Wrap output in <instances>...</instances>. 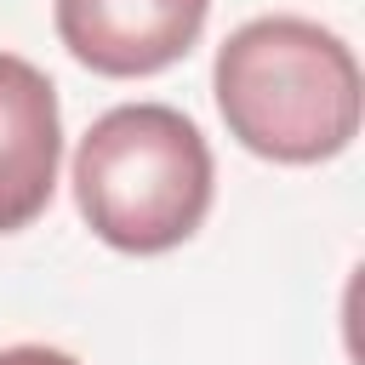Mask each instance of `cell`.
<instances>
[{
    "label": "cell",
    "mask_w": 365,
    "mask_h": 365,
    "mask_svg": "<svg viewBox=\"0 0 365 365\" xmlns=\"http://www.w3.org/2000/svg\"><path fill=\"white\" fill-rule=\"evenodd\" d=\"M211 91L228 137L274 165H319L359 137V63L342 34L308 17L240 23L217 46Z\"/></svg>",
    "instance_id": "obj_1"
},
{
    "label": "cell",
    "mask_w": 365,
    "mask_h": 365,
    "mask_svg": "<svg viewBox=\"0 0 365 365\" xmlns=\"http://www.w3.org/2000/svg\"><path fill=\"white\" fill-rule=\"evenodd\" d=\"M74 205L86 228L131 257L182 245L211 211V148L171 103H120L74 148Z\"/></svg>",
    "instance_id": "obj_2"
},
{
    "label": "cell",
    "mask_w": 365,
    "mask_h": 365,
    "mask_svg": "<svg viewBox=\"0 0 365 365\" xmlns=\"http://www.w3.org/2000/svg\"><path fill=\"white\" fill-rule=\"evenodd\" d=\"M211 0H57V40L74 63L108 80H143L182 63Z\"/></svg>",
    "instance_id": "obj_3"
},
{
    "label": "cell",
    "mask_w": 365,
    "mask_h": 365,
    "mask_svg": "<svg viewBox=\"0 0 365 365\" xmlns=\"http://www.w3.org/2000/svg\"><path fill=\"white\" fill-rule=\"evenodd\" d=\"M63 114L57 86L17 51H0V234L29 228L57 188Z\"/></svg>",
    "instance_id": "obj_4"
},
{
    "label": "cell",
    "mask_w": 365,
    "mask_h": 365,
    "mask_svg": "<svg viewBox=\"0 0 365 365\" xmlns=\"http://www.w3.org/2000/svg\"><path fill=\"white\" fill-rule=\"evenodd\" d=\"M0 365H80V359L46 342H17V348H0Z\"/></svg>",
    "instance_id": "obj_5"
}]
</instances>
